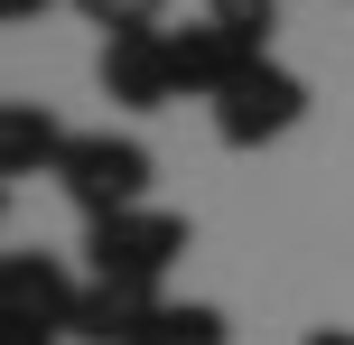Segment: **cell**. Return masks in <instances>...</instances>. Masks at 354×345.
Wrapping results in <instances>:
<instances>
[{"mask_svg": "<svg viewBox=\"0 0 354 345\" xmlns=\"http://www.w3.org/2000/svg\"><path fill=\"white\" fill-rule=\"evenodd\" d=\"M149 178H159V159H149V140H131V131H75L66 159H56V187L75 196L84 224L149 205Z\"/></svg>", "mask_w": 354, "mask_h": 345, "instance_id": "6da1fadb", "label": "cell"}, {"mask_svg": "<svg viewBox=\"0 0 354 345\" xmlns=\"http://www.w3.org/2000/svg\"><path fill=\"white\" fill-rule=\"evenodd\" d=\"M177 252H187V215H168V205H131V215L84 224V261H93V280H140V290H159Z\"/></svg>", "mask_w": 354, "mask_h": 345, "instance_id": "7a4b0ae2", "label": "cell"}, {"mask_svg": "<svg viewBox=\"0 0 354 345\" xmlns=\"http://www.w3.org/2000/svg\"><path fill=\"white\" fill-rule=\"evenodd\" d=\"M308 112V84L280 66V56H261V66H243L224 93H214V140L224 149H261V140H289Z\"/></svg>", "mask_w": 354, "mask_h": 345, "instance_id": "3957f363", "label": "cell"}, {"mask_svg": "<svg viewBox=\"0 0 354 345\" xmlns=\"http://www.w3.org/2000/svg\"><path fill=\"white\" fill-rule=\"evenodd\" d=\"M93 75H103V93L122 112H168L177 93H187V84H177V56H168V28L103 37V66H93Z\"/></svg>", "mask_w": 354, "mask_h": 345, "instance_id": "277c9868", "label": "cell"}, {"mask_svg": "<svg viewBox=\"0 0 354 345\" xmlns=\"http://www.w3.org/2000/svg\"><path fill=\"white\" fill-rule=\"evenodd\" d=\"M75 299L84 280H66L56 252H0V327H75Z\"/></svg>", "mask_w": 354, "mask_h": 345, "instance_id": "5b68a950", "label": "cell"}, {"mask_svg": "<svg viewBox=\"0 0 354 345\" xmlns=\"http://www.w3.org/2000/svg\"><path fill=\"white\" fill-rule=\"evenodd\" d=\"M168 56H177V84L214 103V93H224L243 66H261L270 47H261V37H243V28H224V19L205 10V19H187V28H168Z\"/></svg>", "mask_w": 354, "mask_h": 345, "instance_id": "8992f818", "label": "cell"}, {"mask_svg": "<svg viewBox=\"0 0 354 345\" xmlns=\"http://www.w3.org/2000/svg\"><path fill=\"white\" fill-rule=\"evenodd\" d=\"M159 317V290H140V280H84V299H75V345H131Z\"/></svg>", "mask_w": 354, "mask_h": 345, "instance_id": "52a82bcc", "label": "cell"}, {"mask_svg": "<svg viewBox=\"0 0 354 345\" xmlns=\"http://www.w3.org/2000/svg\"><path fill=\"white\" fill-rule=\"evenodd\" d=\"M75 131L56 122L47 103H0V178H56Z\"/></svg>", "mask_w": 354, "mask_h": 345, "instance_id": "ba28073f", "label": "cell"}, {"mask_svg": "<svg viewBox=\"0 0 354 345\" xmlns=\"http://www.w3.org/2000/svg\"><path fill=\"white\" fill-rule=\"evenodd\" d=\"M224 308H205V299H159V317H149L131 345H224Z\"/></svg>", "mask_w": 354, "mask_h": 345, "instance_id": "9c48e42d", "label": "cell"}, {"mask_svg": "<svg viewBox=\"0 0 354 345\" xmlns=\"http://www.w3.org/2000/svg\"><path fill=\"white\" fill-rule=\"evenodd\" d=\"M75 19H84V28H103V37H131V28H159L168 0H75Z\"/></svg>", "mask_w": 354, "mask_h": 345, "instance_id": "30bf717a", "label": "cell"}, {"mask_svg": "<svg viewBox=\"0 0 354 345\" xmlns=\"http://www.w3.org/2000/svg\"><path fill=\"white\" fill-rule=\"evenodd\" d=\"M214 19H224V28H243V37H261L270 47V19H280V0H205Z\"/></svg>", "mask_w": 354, "mask_h": 345, "instance_id": "8fae6325", "label": "cell"}, {"mask_svg": "<svg viewBox=\"0 0 354 345\" xmlns=\"http://www.w3.org/2000/svg\"><path fill=\"white\" fill-rule=\"evenodd\" d=\"M37 10H56V0H0V19H10V28H28Z\"/></svg>", "mask_w": 354, "mask_h": 345, "instance_id": "7c38bea8", "label": "cell"}, {"mask_svg": "<svg viewBox=\"0 0 354 345\" xmlns=\"http://www.w3.org/2000/svg\"><path fill=\"white\" fill-rule=\"evenodd\" d=\"M0 345H56V327H0Z\"/></svg>", "mask_w": 354, "mask_h": 345, "instance_id": "4fadbf2b", "label": "cell"}, {"mask_svg": "<svg viewBox=\"0 0 354 345\" xmlns=\"http://www.w3.org/2000/svg\"><path fill=\"white\" fill-rule=\"evenodd\" d=\"M299 345H354V327H308Z\"/></svg>", "mask_w": 354, "mask_h": 345, "instance_id": "5bb4252c", "label": "cell"}]
</instances>
